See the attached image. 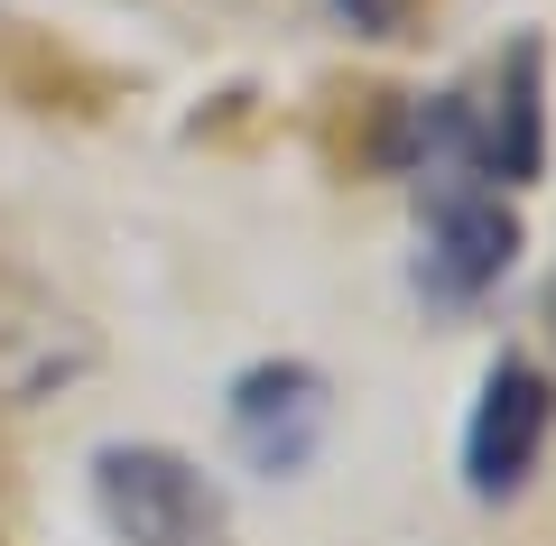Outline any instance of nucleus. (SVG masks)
<instances>
[{"label":"nucleus","mask_w":556,"mask_h":546,"mask_svg":"<svg viewBox=\"0 0 556 546\" xmlns=\"http://www.w3.org/2000/svg\"><path fill=\"white\" fill-rule=\"evenodd\" d=\"M93 509L121 546H232L223 491L167 445H102L93 454Z\"/></svg>","instance_id":"nucleus-1"},{"label":"nucleus","mask_w":556,"mask_h":546,"mask_svg":"<svg viewBox=\"0 0 556 546\" xmlns=\"http://www.w3.org/2000/svg\"><path fill=\"white\" fill-rule=\"evenodd\" d=\"M417 296L427 306H482L519 259V214L501 204V186L482 176H427L417 186Z\"/></svg>","instance_id":"nucleus-2"},{"label":"nucleus","mask_w":556,"mask_h":546,"mask_svg":"<svg viewBox=\"0 0 556 546\" xmlns=\"http://www.w3.org/2000/svg\"><path fill=\"white\" fill-rule=\"evenodd\" d=\"M232 445L251 472H269V482H288V472L316 464L325 427H334V390H325L316 361H251V371L232 380Z\"/></svg>","instance_id":"nucleus-3"},{"label":"nucleus","mask_w":556,"mask_h":546,"mask_svg":"<svg viewBox=\"0 0 556 546\" xmlns=\"http://www.w3.org/2000/svg\"><path fill=\"white\" fill-rule=\"evenodd\" d=\"M455 112H464L482 186H538V167H547V47L510 38L482 75V93L455 102Z\"/></svg>","instance_id":"nucleus-4"},{"label":"nucleus","mask_w":556,"mask_h":546,"mask_svg":"<svg viewBox=\"0 0 556 546\" xmlns=\"http://www.w3.org/2000/svg\"><path fill=\"white\" fill-rule=\"evenodd\" d=\"M547 417H556V390L538 380V361L501 352L492 371H482L473 427H464V482H473V500H510V491L538 472V445H547Z\"/></svg>","instance_id":"nucleus-5"},{"label":"nucleus","mask_w":556,"mask_h":546,"mask_svg":"<svg viewBox=\"0 0 556 546\" xmlns=\"http://www.w3.org/2000/svg\"><path fill=\"white\" fill-rule=\"evenodd\" d=\"M84 325L65 306H47V296L28 288H0V398H38L56 390V380L84 371Z\"/></svg>","instance_id":"nucleus-6"},{"label":"nucleus","mask_w":556,"mask_h":546,"mask_svg":"<svg viewBox=\"0 0 556 546\" xmlns=\"http://www.w3.org/2000/svg\"><path fill=\"white\" fill-rule=\"evenodd\" d=\"M334 10H343V20L362 28V38H399V28H408V10H417V0H334Z\"/></svg>","instance_id":"nucleus-7"}]
</instances>
